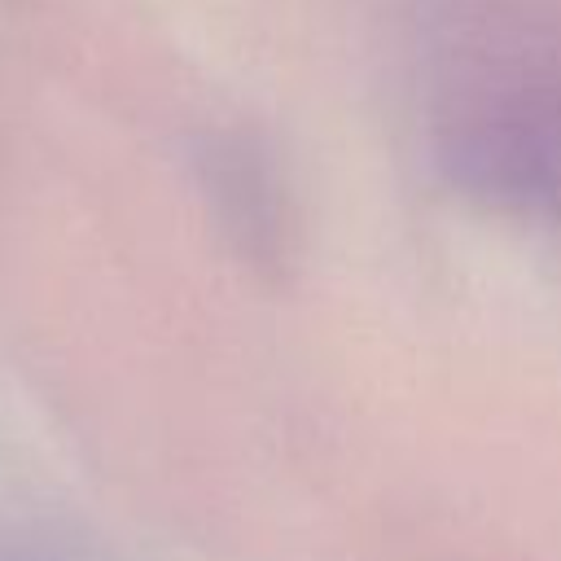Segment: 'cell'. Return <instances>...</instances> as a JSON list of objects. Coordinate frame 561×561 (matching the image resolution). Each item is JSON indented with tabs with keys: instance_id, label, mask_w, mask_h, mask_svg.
<instances>
[{
	"instance_id": "cell-1",
	"label": "cell",
	"mask_w": 561,
	"mask_h": 561,
	"mask_svg": "<svg viewBox=\"0 0 561 561\" xmlns=\"http://www.w3.org/2000/svg\"><path fill=\"white\" fill-rule=\"evenodd\" d=\"M438 162L486 206L561 210V75L530 57H486L443 83Z\"/></svg>"
}]
</instances>
